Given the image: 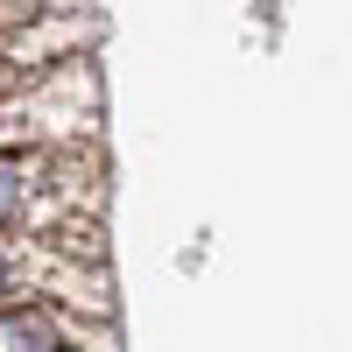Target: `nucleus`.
<instances>
[{
  "instance_id": "f03ea898",
  "label": "nucleus",
  "mask_w": 352,
  "mask_h": 352,
  "mask_svg": "<svg viewBox=\"0 0 352 352\" xmlns=\"http://www.w3.org/2000/svg\"><path fill=\"white\" fill-rule=\"evenodd\" d=\"M85 43H92V21L56 8V14H28L21 28H8V36H0V56L21 64V71H50V64H71Z\"/></svg>"
},
{
  "instance_id": "f257e3e1",
  "label": "nucleus",
  "mask_w": 352,
  "mask_h": 352,
  "mask_svg": "<svg viewBox=\"0 0 352 352\" xmlns=\"http://www.w3.org/2000/svg\"><path fill=\"white\" fill-rule=\"evenodd\" d=\"M0 352H113V331L85 324V310L43 296V289H28V296L0 303Z\"/></svg>"
},
{
  "instance_id": "7ed1b4c3",
  "label": "nucleus",
  "mask_w": 352,
  "mask_h": 352,
  "mask_svg": "<svg viewBox=\"0 0 352 352\" xmlns=\"http://www.w3.org/2000/svg\"><path fill=\"white\" fill-rule=\"evenodd\" d=\"M56 275V254L43 240H28V232H0V303L28 296V289H50Z\"/></svg>"
}]
</instances>
